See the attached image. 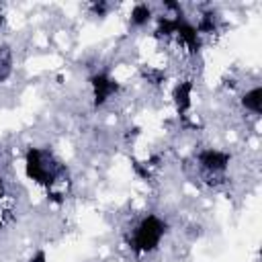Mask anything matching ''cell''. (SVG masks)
I'll return each mask as SVG.
<instances>
[{"instance_id":"cell-6","label":"cell","mask_w":262,"mask_h":262,"mask_svg":"<svg viewBox=\"0 0 262 262\" xmlns=\"http://www.w3.org/2000/svg\"><path fill=\"white\" fill-rule=\"evenodd\" d=\"M190 94H192L190 82H180V84L176 86V90H174V100H176V106H178L180 113L190 106Z\"/></svg>"},{"instance_id":"cell-8","label":"cell","mask_w":262,"mask_h":262,"mask_svg":"<svg viewBox=\"0 0 262 262\" xmlns=\"http://www.w3.org/2000/svg\"><path fill=\"white\" fill-rule=\"evenodd\" d=\"M12 72V53L8 47H0V82H4Z\"/></svg>"},{"instance_id":"cell-1","label":"cell","mask_w":262,"mask_h":262,"mask_svg":"<svg viewBox=\"0 0 262 262\" xmlns=\"http://www.w3.org/2000/svg\"><path fill=\"white\" fill-rule=\"evenodd\" d=\"M25 170L31 180H35L37 184H45V186L55 184L57 178L63 174V168L53 158V154L49 149H41V147H31L27 151Z\"/></svg>"},{"instance_id":"cell-2","label":"cell","mask_w":262,"mask_h":262,"mask_svg":"<svg viewBox=\"0 0 262 262\" xmlns=\"http://www.w3.org/2000/svg\"><path fill=\"white\" fill-rule=\"evenodd\" d=\"M164 233H166V223L156 215H147L135 225L131 235V246L139 254H149L160 246Z\"/></svg>"},{"instance_id":"cell-4","label":"cell","mask_w":262,"mask_h":262,"mask_svg":"<svg viewBox=\"0 0 262 262\" xmlns=\"http://www.w3.org/2000/svg\"><path fill=\"white\" fill-rule=\"evenodd\" d=\"M92 90H94V104L96 106H100V104H104L106 100H108V96L117 90V84H115V80L113 78H108L106 74H96V76H92Z\"/></svg>"},{"instance_id":"cell-10","label":"cell","mask_w":262,"mask_h":262,"mask_svg":"<svg viewBox=\"0 0 262 262\" xmlns=\"http://www.w3.org/2000/svg\"><path fill=\"white\" fill-rule=\"evenodd\" d=\"M2 196H4V180L0 176V201H2Z\"/></svg>"},{"instance_id":"cell-3","label":"cell","mask_w":262,"mask_h":262,"mask_svg":"<svg viewBox=\"0 0 262 262\" xmlns=\"http://www.w3.org/2000/svg\"><path fill=\"white\" fill-rule=\"evenodd\" d=\"M199 164L209 176H221L229 164V154L219 151V149H203L199 154Z\"/></svg>"},{"instance_id":"cell-5","label":"cell","mask_w":262,"mask_h":262,"mask_svg":"<svg viewBox=\"0 0 262 262\" xmlns=\"http://www.w3.org/2000/svg\"><path fill=\"white\" fill-rule=\"evenodd\" d=\"M260 102H262V88L260 86H254L252 90H248L242 98V104L246 111L254 113V115H260Z\"/></svg>"},{"instance_id":"cell-9","label":"cell","mask_w":262,"mask_h":262,"mask_svg":"<svg viewBox=\"0 0 262 262\" xmlns=\"http://www.w3.org/2000/svg\"><path fill=\"white\" fill-rule=\"evenodd\" d=\"M27 262H45V252H37V254H33Z\"/></svg>"},{"instance_id":"cell-7","label":"cell","mask_w":262,"mask_h":262,"mask_svg":"<svg viewBox=\"0 0 262 262\" xmlns=\"http://www.w3.org/2000/svg\"><path fill=\"white\" fill-rule=\"evenodd\" d=\"M151 18V8L147 4H135L131 10V25L133 27H143Z\"/></svg>"}]
</instances>
